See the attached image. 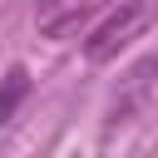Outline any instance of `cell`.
Wrapping results in <instances>:
<instances>
[{
  "instance_id": "obj_1",
  "label": "cell",
  "mask_w": 158,
  "mask_h": 158,
  "mask_svg": "<svg viewBox=\"0 0 158 158\" xmlns=\"http://www.w3.org/2000/svg\"><path fill=\"white\" fill-rule=\"evenodd\" d=\"M148 25V0H118L94 30H89V40H84V54H89V64H109L138 30Z\"/></svg>"
},
{
  "instance_id": "obj_2",
  "label": "cell",
  "mask_w": 158,
  "mask_h": 158,
  "mask_svg": "<svg viewBox=\"0 0 158 158\" xmlns=\"http://www.w3.org/2000/svg\"><path fill=\"white\" fill-rule=\"evenodd\" d=\"M118 0H40L35 5V30L44 40H74L84 30H94Z\"/></svg>"
},
{
  "instance_id": "obj_3",
  "label": "cell",
  "mask_w": 158,
  "mask_h": 158,
  "mask_svg": "<svg viewBox=\"0 0 158 158\" xmlns=\"http://www.w3.org/2000/svg\"><path fill=\"white\" fill-rule=\"evenodd\" d=\"M148 104H158V59H138L123 79H118V94H114V109H109V118L114 123H128L138 109H148Z\"/></svg>"
},
{
  "instance_id": "obj_4",
  "label": "cell",
  "mask_w": 158,
  "mask_h": 158,
  "mask_svg": "<svg viewBox=\"0 0 158 158\" xmlns=\"http://www.w3.org/2000/svg\"><path fill=\"white\" fill-rule=\"evenodd\" d=\"M25 99H30V69H25V64H10L5 79H0V128L20 114Z\"/></svg>"
}]
</instances>
